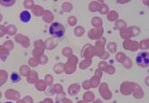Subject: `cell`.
Instances as JSON below:
<instances>
[{"mask_svg": "<svg viewBox=\"0 0 149 103\" xmlns=\"http://www.w3.org/2000/svg\"><path fill=\"white\" fill-rule=\"evenodd\" d=\"M49 32L51 33V35L60 38V37L63 36V34L65 33V29H64L63 24H61L60 23L55 22V23H54L50 26Z\"/></svg>", "mask_w": 149, "mask_h": 103, "instance_id": "1", "label": "cell"}, {"mask_svg": "<svg viewBox=\"0 0 149 103\" xmlns=\"http://www.w3.org/2000/svg\"><path fill=\"white\" fill-rule=\"evenodd\" d=\"M136 63L141 67H147L149 65V54L146 52L140 53L136 59Z\"/></svg>", "mask_w": 149, "mask_h": 103, "instance_id": "2", "label": "cell"}, {"mask_svg": "<svg viewBox=\"0 0 149 103\" xmlns=\"http://www.w3.org/2000/svg\"><path fill=\"white\" fill-rule=\"evenodd\" d=\"M31 19H32V15L29 11L24 10L20 14V20L23 23H28L31 21Z\"/></svg>", "mask_w": 149, "mask_h": 103, "instance_id": "3", "label": "cell"}, {"mask_svg": "<svg viewBox=\"0 0 149 103\" xmlns=\"http://www.w3.org/2000/svg\"><path fill=\"white\" fill-rule=\"evenodd\" d=\"M10 79L13 82H18L20 81V75L17 74L16 72H13L10 76Z\"/></svg>", "mask_w": 149, "mask_h": 103, "instance_id": "4", "label": "cell"}, {"mask_svg": "<svg viewBox=\"0 0 149 103\" xmlns=\"http://www.w3.org/2000/svg\"><path fill=\"white\" fill-rule=\"evenodd\" d=\"M5 103H13V102H5Z\"/></svg>", "mask_w": 149, "mask_h": 103, "instance_id": "5", "label": "cell"}]
</instances>
